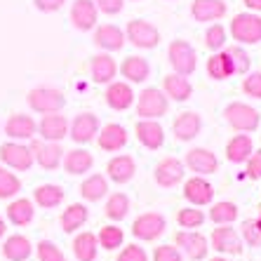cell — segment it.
Instances as JSON below:
<instances>
[{
	"label": "cell",
	"mask_w": 261,
	"mask_h": 261,
	"mask_svg": "<svg viewBox=\"0 0 261 261\" xmlns=\"http://www.w3.org/2000/svg\"><path fill=\"white\" fill-rule=\"evenodd\" d=\"M97 240H99V247H103V249H109V252H113V249L122 247V240H125V233H122V228H120V226H116V224H109V226H103L101 231H99Z\"/></svg>",
	"instance_id": "obj_40"
},
{
	"label": "cell",
	"mask_w": 261,
	"mask_h": 261,
	"mask_svg": "<svg viewBox=\"0 0 261 261\" xmlns=\"http://www.w3.org/2000/svg\"><path fill=\"white\" fill-rule=\"evenodd\" d=\"M210 243L219 254H243V238L238 236L236 228H231L228 224L214 228Z\"/></svg>",
	"instance_id": "obj_13"
},
{
	"label": "cell",
	"mask_w": 261,
	"mask_h": 261,
	"mask_svg": "<svg viewBox=\"0 0 261 261\" xmlns=\"http://www.w3.org/2000/svg\"><path fill=\"white\" fill-rule=\"evenodd\" d=\"M87 217H90L87 207L83 205V202H73V205H68L66 210L61 212L59 224H61V228H64L66 233H75L78 228H83V226H85Z\"/></svg>",
	"instance_id": "obj_31"
},
{
	"label": "cell",
	"mask_w": 261,
	"mask_h": 261,
	"mask_svg": "<svg viewBox=\"0 0 261 261\" xmlns=\"http://www.w3.org/2000/svg\"><path fill=\"white\" fill-rule=\"evenodd\" d=\"M94 45L103 52H118L125 45V31L116 24H101L94 31Z\"/></svg>",
	"instance_id": "obj_21"
},
{
	"label": "cell",
	"mask_w": 261,
	"mask_h": 261,
	"mask_svg": "<svg viewBox=\"0 0 261 261\" xmlns=\"http://www.w3.org/2000/svg\"><path fill=\"white\" fill-rule=\"evenodd\" d=\"M252 151H254V146H252V139H249L247 134H236V137L226 144V158L236 165L247 163Z\"/></svg>",
	"instance_id": "obj_36"
},
{
	"label": "cell",
	"mask_w": 261,
	"mask_h": 261,
	"mask_svg": "<svg viewBox=\"0 0 261 261\" xmlns=\"http://www.w3.org/2000/svg\"><path fill=\"white\" fill-rule=\"evenodd\" d=\"M116 261H148V254H146V249L139 247V245H127V247L120 249V254H118Z\"/></svg>",
	"instance_id": "obj_48"
},
{
	"label": "cell",
	"mask_w": 261,
	"mask_h": 261,
	"mask_svg": "<svg viewBox=\"0 0 261 261\" xmlns=\"http://www.w3.org/2000/svg\"><path fill=\"white\" fill-rule=\"evenodd\" d=\"M153 261H184V256L176 245H158L153 252Z\"/></svg>",
	"instance_id": "obj_47"
},
{
	"label": "cell",
	"mask_w": 261,
	"mask_h": 261,
	"mask_svg": "<svg viewBox=\"0 0 261 261\" xmlns=\"http://www.w3.org/2000/svg\"><path fill=\"white\" fill-rule=\"evenodd\" d=\"M186 167H189L191 172H195L198 176H205V174H214V172L219 170V160L217 155H214L210 148H191L189 153H186Z\"/></svg>",
	"instance_id": "obj_16"
},
{
	"label": "cell",
	"mask_w": 261,
	"mask_h": 261,
	"mask_svg": "<svg viewBox=\"0 0 261 261\" xmlns=\"http://www.w3.org/2000/svg\"><path fill=\"white\" fill-rule=\"evenodd\" d=\"M36 254L40 261H66L64 252H61L52 240H40V243L36 245Z\"/></svg>",
	"instance_id": "obj_45"
},
{
	"label": "cell",
	"mask_w": 261,
	"mask_h": 261,
	"mask_svg": "<svg viewBox=\"0 0 261 261\" xmlns=\"http://www.w3.org/2000/svg\"><path fill=\"white\" fill-rule=\"evenodd\" d=\"M167 59H170L172 71L176 75H184V78H189L198 66V55H195L193 45L186 40H172L167 47Z\"/></svg>",
	"instance_id": "obj_2"
},
{
	"label": "cell",
	"mask_w": 261,
	"mask_h": 261,
	"mask_svg": "<svg viewBox=\"0 0 261 261\" xmlns=\"http://www.w3.org/2000/svg\"><path fill=\"white\" fill-rule=\"evenodd\" d=\"M226 40H228V33H226V29L221 24H212L205 31V47L212 49V52H221Z\"/></svg>",
	"instance_id": "obj_43"
},
{
	"label": "cell",
	"mask_w": 261,
	"mask_h": 261,
	"mask_svg": "<svg viewBox=\"0 0 261 261\" xmlns=\"http://www.w3.org/2000/svg\"><path fill=\"white\" fill-rule=\"evenodd\" d=\"M224 118L236 132H254L259 127V111L252 109L249 103L233 101L224 109Z\"/></svg>",
	"instance_id": "obj_5"
},
{
	"label": "cell",
	"mask_w": 261,
	"mask_h": 261,
	"mask_svg": "<svg viewBox=\"0 0 261 261\" xmlns=\"http://www.w3.org/2000/svg\"><path fill=\"white\" fill-rule=\"evenodd\" d=\"M118 71L122 73V78H127L129 83H144L148 75H151V66L144 57H127V59L120 64Z\"/></svg>",
	"instance_id": "obj_34"
},
{
	"label": "cell",
	"mask_w": 261,
	"mask_h": 261,
	"mask_svg": "<svg viewBox=\"0 0 261 261\" xmlns=\"http://www.w3.org/2000/svg\"><path fill=\"white\" fill-rule=\"evenodd\" d=\"M210 261H231V259H226V256H214V259H210Z\"/></svg>",
	"instance_id": "obj_55"
},
{
	"label": "cell",
	"mask_w": 261,
	"mask_h": 261,
	"mask_svg": "<svg viewBox=\"0 0 261 261\" xmlns=\"http://www.w3.org/2000/svg\"><path fill=\"white\" fill-rule=\"evenodd\" d=\"M94 5H97L99 12L109 14V17H116V14L122 12V7H125V0H94Z\"/></svg>",
	"instance_id": "obj_50"
},
{
	"label": "cell",
	"mask_w": 261,
	"mask_h": 261,
	"mask_svg": "<svg viewBox=\"0 0 261 261\" xmlns=\"http://www.w3.org/2000/svg\"><path fill=\"white\" fill-rule=\"evenodd\" d=\"M184 174H186V165L179 158H172V155L163 158L155 165V170H153L155 181H158V186H163V189H174V186H179V184L184 181Z\"/></svg>",
	"instance_id": "obj_10"
},
{
	"label": "cell",
	"mask_w": 261,
	"mask_h": 261,
	"mask_svg": "<svg viewBox=\"0 0 261 261\" xmlns=\"http://www.w3.org/2000/svg\"><path fill=\"white\" fill-rule=\"evenodd\" d=\"M103 97H106V106L113 111H127L129 106L134 103V92L127 83H109L106 85V92H103Z\"/></svg>",
	"instance_id": "obj_24"
},
{
	"label": "cell",
	"mask_w": 261,
	"mask_h": 261,
	"mask_svg": "<svg viewBox=\"0 0 261 261\" xmlns=\"http://www.w3.org/2000/svg\"><path fill=\"white\" fill-rule=\"evenodd\" d=\"M163 92H165V97L172 99V101H186L193 94V85L189 83V78L170 73V75L163 78Z\"/></svg>",
	"instance_id": "obj_28"
},
{
	"label": "cell",
	"mask_w": 261,
	"mask_h": 261,
	"mask_svg": "<svg viewBox=\"0 0 261 261\" xmlns=\"http://www.w3.org/2000/svg\"><path fill=\"white\" fill-rule=\"evenodd\" d=\"M247 176L261 179V151H252V155L247 158Z\"/></svg>",
	"instance_id": "obj_51"
},
{
	"label": "cell",
	"mask_w": 261,
	"mask_h": 261,
	"mask_svg": "<svg viewBox=\"0 0 261 261\" xmlns=\"http://www.w3.org/2000/svg\"><path fill=\"white\" fill-rule=\"evenodd\" d=\"M125 40L134 45L139 49H153L158 47L160 43V31L151 24V21H144V19H132L125 29Z\"/></svg>",
	"instance_id": "obj_6"
},
{
	"label": "cell",
	"mask_w": 261,
	"mask_h": 261,
	"mask_svg": "<svg viewBox=\"0 0 261 261\" xmlns=\"http://www.w3.org/2000/svg\"><path fill=\"white\" fill-rule=\"evenodd\" d=\"M68 125L66 116L61 113H45L43 120L38 122V134L43 141H61L64 137H68Z\"/></svg>",
	"instance_id": "obj_18"
},
{
	"label": "cell",
	"mask_w": 261,
	"mask_h": 261,
	"mask_svg": "<svg viewBox=\"0 0 261 261\" xmlns=\"http://www.w3.org/2000/svg\"><path fill=\"white\" fill-rule=\"evenodd\" d=\"M226 52H228V57H231V61H233L236 75H245V73L249 71V66H252L247 52H245L240 45H231V47H226Z\"/></svg>",
	"instance_id": "obj_44"
},
{
	"label": "cell",
	"mask_w": 261,
	"mask_h": 261,
	"mask_svg": "<svg viewBox=\"0 0 261 261\" xmlns=\"http://www.w3.org/2000/svg\"><path fill=\"white\" fill-rule=\"evenodd\" d=\"M106 193H109V181H106L103 174H90L85 181L80 184V195L87 202L101 200V198H106Z\"/></svg>",
	"instance_id": "obj_37"
},
{
	"label": "cell",
	"mask_w": 261,
	"mask_h": 261,
	"mask_svg": "<svg viewBox=\"0 0 261 261\" xmlns=\"http://www.w3.org/2000/svg\"><path fill=\"white\" fill-rule=\"evenodd\" d=\"M231 36L240 45H256L261 40V17L254 12H240L231 21Z\"/></svg>",
	"instance_id": "obj_3"
},
{
	"label": "cell",
	"mask_w": 261,
	"mask_h": 261,
	"mask_svg": "<svg viewBox=\"0 0 261 261\" xmlns=\"http://www.w3.org/2000/svg\"><path fill=\"white\" fill-rule=\"evenodd\" d=\"M29 101L31 111L36 113H59L64 106H66V97L61 90H55V87H36V90L29 92Z\"/></svg>",
	"instance_id": "obj_4"
},
{
	"label": "cell",
	"mask_w": 261,
	"mask_h": 261,
	"mask_svg": "<svg viewBox=\"0 0 261 261\" xmlns=\"http://www.w3.org/2000/svg\"><path fill=\"white\" fill-rule=\"evenodd\" d=\"M184 198L193 207L210 205V202L214 200V189L210 181H205L202 176L195 174V176H191V179H186V184H184Z\"/></svg>",
	"instance_id": "obj_19"
},
{
	"label": "cell",
	"mask_w": 261,
	"mask_h": 261,
	"mask_svg": "<svg viewBox=\"0 0 261 261\" xmlns=\"http://www.w3.org/2000/svg\"><path fill=\"white\" fill-rule=\"evenodd\" d=\"M38 132L36 120L26 113H12L5 122V137H10L12 141H31Z\"/></svg>",
	"instance_id": "obj_15"
},
{
	"label": "cell",
	"mask_w": 261,
	"mask_h": 261,
	"mask_svg": "<svg viewBox=\"0 0 261 261\" xmlns=\"http://www.w3.org/2000/svg\"><path fill=\"white\" fill-rule=\"evenodd\" d=\"M127 139H129L127 129L122 127V125H118V122H109V125L99 127V134H97L99 148H101V151H109V153L122 151V148L127 146Z\"/></svg>",
	"instance_id": "obj_14"
},
{
	"label": "cell",
	"mask_w": 261,
	"mask_h": 261,
	"mask_svg": "<svg viewBox=\"0 0 261 261\" xmlns=\"http://www.w3.org/2000/svg\"><path fill=\"white\" fill-rule=\"evenodd\" d=\"M134 172H137V163H134L132 155H116V158H111L109 165H106V174L113 184H127L132 181Z\"/></svg>",
	"instance_id": "obj_25"
},
{
	"label": "cell",
	"mask_w": 261,
	"mask_h": 261,
	"mask_svg": "<svg viewBox=\"0 0 261 261\" xmlns=\"http://www.w3.org/2000/svg\"><path fill=\"white\" fill-rule=\"evenodd\" d=\"M0 160L10 167V170L17 172H29L33 167V153L26 144L21 141H7V144L0 146Z\"/></svg>",
	"instance_id": "obj_9"
},
{
	"label": "cell",
	"mask_w": 261,
	"mask_h": 261,
	"mask_svg": "<svg viewBox=\"0 0 261 261\" xmlns=\"http://www.w3.org/2000/svg\"><path fill=\"white\" fill-rule=\"evenodd\" d=\"M165 228H167V219H165L160 212H144L134 219L132 236L137 238V240L151 243V240H158V238L163 236Z\"/></svg>",
	"instance_id": "obj_8"
},
{
	"label": "cell",
	"mask_w": 261,
	"mask_h": 261,
	"mask_svg": "<svg viewBox=\"0 0 261 261\" xmlns=\"http://www.w3.org/2000/svg\"><path fill=\"white\" fill-rule=\"evenodd\" d=\"M99 21V10L94 0H73L71 7V24L78 31H92Z\"/></svg>",
	"instance_id": "obj_17"
},
{
	"label": "cell",
	"mask_w": 261,
	"mask_h": 261,
	"mask_svg": "<svg viewBox=\"0 0 261 261\" xmlns=\"http://www.w3.org/2000/svg\"><path fill=\"white\" fill-rule=\"evenodd\" d=\"M176 224L186 228V231H193V228H200L205 224V214L200 210H195V207H184L176 212Z\"/></svg>",
	"instance_id": "obj_42"
},
{
	"label": "cell",
	"mask_w": 261,
	"mask_h": 261,
	"mask_svg": "<svg viewBox=\"0 0 261 261\" xmlns=\"http://www.w3.org/2000/svg\"><path fill=\"white\" fill-rule=\"evenodd\" d=\"M97 134H99V116L90 113V111L78 113L68 125V137L75 144H90L92 139H97Z\"/></svg>",
	"instance_id": "obj_11"
},
{
	"label": "cell",
	"mask_w": 261,
	"mask_h": 261,
	"mask_svg": "<svg viewBox=\"0 0 261 261\" xmlns=\"http://www.w3.org/2000/svg\"><path fill=\"white\" fill-rule=\"evenodd\" d=\"M3 254H5L7 261H26L33 254V245H31V240L26 236L14 233L3 243Z\"/></svg>",
	"instance_id": "obj_29"
},
{
	"label": "cell",
	"mask_w": 261,
	"mask_h": 261,
	"mask_svg": "<svg viewBox=\"0 0 261 261\" xmlns=\"http://www.w3.org/2000/svg\"><path fill=\"white\" fill-rule=\"evenodd\" d=\"M202 129V118L195 111H184L172 122V132L179 141H193Z\"/></svg>",
	"instance_id": "obj_20"
},
{
	"label": "cell",
	"mask_w": 261,
	"mask_h": 261,
	"mask_svg": "<svg viewBox=\"0 0 261 261\" xmlns=\"http://www.w3.org/2000/svg\"><path fill=\"white\" fill-rule=\"evenodd\" d=\"M226 3L224 0H193L191 3V17L195 21H217L226 14Z\"/></svg>",
	"instance_id": "obj_27"
},
{
	"label": "cell",
	"mask_w": 261,
	"mask_h": 261,
	"mask_svg": "<svg viewBox=\"0 0 261 261\" xmlns=\"http://www.w3.org/2000/svg\"><path fill=\"white\" fill-rule=\"evenodd\" d=\"M90 73H92V80L97 85H109L113 83L118 73V64L116 59L109 55V52H101V55H94L90 61Z\"/></svg>",
	"instance_id": "obj_23"
},
{
	"label": "cell",
	"mask_w": 261,
	"mask_h": 261,
	"mask_svg": "<svg viewBox=\"0 0 261 261\" xmlns=\"http://www.w3.org/2000/svg\"><path fill=\"white\" fill-rule=\"evenodd\" d=\"M5 212H7V219L14 226H29L33 221V217H36V207H33V202L29 198H17V200H12L7 205Z\"/></svg>",
	"instance_id": "obj_33"
},
{
	"label": "cell",
	"mask_w": 261,
	"mask_h": 261,
	"mask_svg": "<svg viewBox=\"0 0 261 261\" xmlns=\"http://www.w3.org/2000/svg\"><path fill=\"white\" fill-rule=\"evenodd\" d=\"M21 191V181L14 172H10L7 167H0V200H10Z\"/></svg>",
	"instance_id": "obj_41"
},
{
	"label": "cell",
	"mask_w": 261,
	"mask_h": 261,
	"mask_svg": "<svg viewBox=\"0 0 261 261\" xmlns=\"http://www.w3.org/2000/svg\"><path fill=\"white\" fill-rule=\"evenodd\" d=\"M207 73H210V78H214V80H228L231 75H236L233 61L226 49L214 52V55L207 59Z\"/></svg>",
	"instance_id": "obj_32"
},
{
	"label": "cell",
	"mask_w": 261,
	"mask_h": 261,
	"mask_svg": "<svg viewBox=\"0 0 261 261\" xmlns=\"http://www.w3.org/2000/svg\"><path fill=\"white\" fill-rule=\"evenodd\" d=\"M243 240L249 245V247H261V228L256 226V219H247L243 221Z\"/></svg>",
	"instance_id": "obj_46"
},
{
	"label": "cell",
	"mask_w": 261,
	"mask_h": 261,
	"mask_svg": "<svg viewBox=\"0 0 261 261\" xmlns=\"http://www.w3.org/2000/svg\"><path fill=\"white\" fill-rule=\"evenodd\" d=\"M127 210H129V198L125 193H111V198L106 200V207L103 212L111 221H122L127 217Z\"/></svg>",
	"instance_id": "obj_39"
},
{
	"label": "cell",
	"mask_w": 261,
	"mask_h": 261,
	"mask_svg": "<svg viewBox=\"0 0 261 261\" xmlns=\"http://www.w3.org/2000/svg\"><path fill=\"white\" fill-rule=\"evenodd\" d=\"M243 92L252 99H261V73H249L243 80Z\"/></svg>",
	"instance_id": "obj_49"
},
{
	"label": "cell",
	"mask_w": 261,
	"mask_h": 261,
	"mask_svg": "<svg viewBox=\"0 0 261 261\" xmlns=\"http://www.w3.org/2000/svg\"><path fill=\"white\" fill-rule=\"evenodd\" d=\"M64 3L66 0H33L36 10H40V12H59L64 7Z\"/></svg>",
	"instance_id": "obj_52"
},
{
	"label": "cell",
	"mask_w": 261,
	"mask_h": 261,
	"mask_svg": "<svg viewBox=\"0 0 261 261\" xmlns=\"http://www.w3.org/2000/svg\"><path fill=\"white\" fill-rule=\"evenodd\" d=\"M210 219H212L217 226L233 224V221L238 219V205L236 202H228V200L214 202L212 210H210Z\"/></svg>",
	"instance_id": "obj_38"
},
{
	"label": "cell",
	"mask_w": 261,
	"mask_h": 261,
	"mask_svg": "<svg viewBox=\"0 0 261 261\" xmlns=\"http://www.w3.org/2000/svg\"><path fill=\"white\" fill-rule=\"evenodd\" d=\"M256 226H259V228H261V214H259V219H256Z\"/></svg>",
	"instance_id": "obj_56"
},
{
	"label": "cell",
	"mask_w": 261,
	"mask_h": 261,
	"mask_svg": "<svg viewBox=\"0 0 261 261\" xmlns=\"http://www.w3.org/2000/svg\"><path fill=\"white\" fill-rule=\"evenodd\" d=\"M170 109V99L158 87H146L137 97V116L139 120H158Z\"/></svg>",
	"instance_id": "obj_1"
},
{
	"label": "cell",
	"mask_w": 261,
	"mask_h": 261,
	"mask_svg": "<svg viewBox=\"0 0 261 261\" xmlns=\"http://www.w3.org/2000/svg\"><path fill=\"white\" fill-rule=\"evenodd\" d=\"M5 231H7V226H5V219L0 217V238H5Z\"/></svg>",
	"instance_id": "obj_54"
},
{
	"label": "cell",
	"mask_w": 261,
	"mask_h": 261,
	"mask_svg": "<svg viewBox=\"0 0 261 261\" xmlns=\"http://www.w3.org/2000/svg\"><path fill=\"white\" fill-rule=\"evenodd\" d=\"M33 200L43 210H55L64 202V189L57 186V184H43V186H38L33 191Z\"/></svg>",
	"instance_id": "obj_35"
},
{
	"label": "cell",
	"mask_w": 261,
	"mask_h": 261,
	"mask_svg": "<svg viewBox=\"0 0 261 261\" xmlns=\"http://www.w3.org/2000/svg\"><path fill=\"white\" fill-rule=\"evenodd\" d=\"M134 134H137L139 144L146 146L148 151H158L165 144V129L158 120H139L134 127Z\"/></svg>",
	"instance_id": "obj_22"
},
{
	"label": "cell",
	"mask_w": 261,
	"mask_h": 261,
	"mask_svg": "<svg viewBox=\"0 0 261 261\" xmlns=\"http://www.w3.org/2000/svg\"><path fill=\"white\" fill-rule=\"evenodd\" d=\"M64 172L71 176H78V174H87V172L94 167V158H92V153L85 151V148H73V151L64 153Z\"/></svg>",
	"instance_id": "obj_26"
},
{
	"label": "cell",
	"mask_w": 261,
	"mask_h": 261,
	"mask_svg": "<svg viewBox=\"0 0 261 261\" xmlns=\"http://www.w3.org/2000/svg\"><path fill=\"white\" fill-rule=\"evenodd\" d=\"M29 148L33 153V160L47 172L57 170L61 165V160H64V153H66L61 148L59 141H43V139H36V137L31 139Z\"/></svg>",
	"instance_id": "obj_7"
},
{
	"label": "cell",
	"mask_w": 261,
	"mask_h": 261,
	"mask_svg": "<svg viewBox=\"0 0 261 261\" xmlns=\"http://www.w3.org/2000/svg\"><path fill=\"white\" fill-rule=\"evenodd\" d=\"M174 243L191 261H202L207 256V249H210V240L198 231H179Z\"/></svg>",
	"instance_id": "obj_12"
},
{
	"label": "cell",
	"mask_w": 261,
	"mask_h": 261,
	"mask_svg": "<svg viewBox=\"0 0 261 261\" xmlns=\"http://www.w3.org/2000/svg\"><path fill=\"white\" fill-rule=\"evenodd\" d=\"M245 5H247L252 12H261V0H245Z\"/></svg>",
	"instance_id": "obj_53"
},
{
	"label": "cell",
	"mask_w": 261,
	"mask_h": 261,
	"mask_svg": "<svg viewBox=\"0 0 261 261\" xmlns=\"http://www.w3.org/2000/svg\"><path fill=\"white\" fill-rule=\"evenodd\" d=\"M99 252V240L94 233L83 231L73 238V254L78 261H94Z\"/></svg>",
	"instance_id": "obj_30"
}]
</instances>
